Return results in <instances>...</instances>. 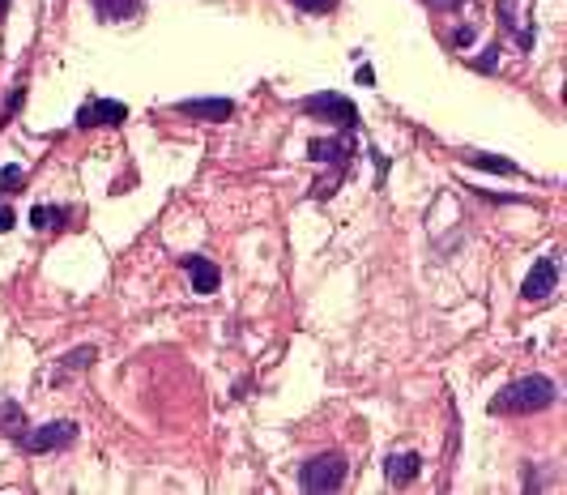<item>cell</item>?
I'll return each mask as SVG.
<instances>
[{
	"instance_id": "1",
	"label": "cell",
	"mask_w": 567,
	"mask_h": 495,
	"mask_svg": "<svg viewBox=\"0 0 567 495\" xmlns=\"http://www.w3.org/2000/svg\"><path fill=\"white\" fill-rule=\"evenodd\" d=\"M554 401H559L554 380L520 376V380H512V384H503L500 393L490 397V414H537V410H551Z\"/></svg>"
},
{
	"instance_id": "2",
	"label": "cell",
	"mask_w": 567,
	"mask_h": 495,
	"mask_svg": "<svg viewBox=\"0 0 567 495\" xmlns=\"http://www.w3.org/2000/svg\"><path fill=\"white\" fill-rule=\"evenodd\" d=\"M346 482V457L341 453H316L303 470H299V487L303 491H338Z\"/></svg>"
},
{
	"instance_id": "3",
	"label": "cell",
	"mask_w": 567,
	"mask_h": 495,
	"mask_svg": "<svg viewBox=\"0 0 567 495\" xmlns=\"http://www.w3.org/2000/svg\"><path fill=\"white\" fill-rule=\"evenodd\" d=\"M299 112H303V116L333 120V124H341L346 132L358 129V107L346 99V94H333V90H324V94H311V99H299Z\"/></svg>"
},
{
	"instance_id": "4",
	"label": "cell",
	"mask_w": 567,
	"mask_h": 495,
	"mask_svg": "<svg viewBox=\"0 0 567 495\" xmlns=\"http://www.w3.org/2000/svg\"><path fill=\"white\" fill-rule=\"evenodd\" d=\"M17 440H22L26 453H56V448H68L73 440H77V423H68V418H60V423H43V428L26 431V436H17Z\"/></svg>"
},
{
	"instance_id": "5",
	"label": "cell",
	"mask_w": 567,
	"mask_h": 495,
	"mask_svg": "<svg viewBox=\"0 0 567 495\" xmlns=\"http://www.w3.org/2000/svg\"><path fill=\"white\" fill-rule=\"evenodd\" d=\"M554 286H559V256H542V261H534L529 278L520 286V295L529 299V303H542V299L554 295Z\"/></svg>"
},
{
	"instance_id": "6",
	"label": "cell",
	"mask_w": 567,
	"mask_h": 495,
	"mask_svg": "<svg viewBox=\"0 0 567 495\" xmlns=\"http://www.w3.org/2000/svg\"><path fill=\"white\" fill-rule=\"evenodd\" d=\"M129 120V107L120 99H94L77 112V129H115Z\"/></svg>"
},
{
	"instance_id": "7",
	"label": "cell",
	"mask_w": 567,
	"mask_h": 495,
	"mask_svg": "<svg viewBox=\"0 0 567 495\" xmlns=\"http://www.w3.org/2000/svg\"><path fill=\"white\" fill-rule=\"evenodd\" d=\"M176 112L179 116L205 120V124H227V120L235 116V103L230 99H179Z\"/></svg>"
},
{
	"instance_id": "8",
	"label": "cell",
	"mask_w": 567,
	"mask_h": 495,
	"mask_svg": "<svg viewBox=\"0 0 567 495\" xmlns=\"http://www.w3.org/2000/svg\"><path fill=\"white\" fill-rule=\"evenodd\" d=\"M308 154L316 163H341L355 154V132H346V137H311L308 141Z\"/></svg>"
},
{
	"instance_id": "9",
	"label": "cell",
	"mask_w": 567,
	"mask_h": 495,
	"mask_svg": "<svg viewBox=\"0 0 567 495\" xmlns=\"http://www.w3.org/2000/svg\"><path fill=\"white\" fill-rule=\"evenodd\" d=\"M184 269L193 278V291L196 295H213L222 286V269L210 261V256H184Z\"/></svg>"
},
{
	"instance_id": "10",
	"label": "cell",
	"mask_w": 567,
	"mask_h": 495,
	"mask_svg": "<svg viewBox=\"0 0 567 495\" xmlns=\"http://www.w3.org/2000/svg\"><path fill=\"white\" fill-rule=\"evenodd\" d=\"M422 474V457L418 453H389L384 457V479L392 487H405V482H414Z\"/></svg>"
},
{
	"instance_id": "11",
	"label": "cell",
	"mask_w": 567,
	"mask_h": 495,
	"mask_svg": "<svg viewBox=\"0 0 567 495\" xmlns=\"http://www.w3.org/2000/svg\"><path fill=\"white\" fill-rule=\"evenodd\" d=\"M94 359H98V350H94V346H77V350H68L65 359L56 364V372H51V384H68V380H73V376H81V372H86V367L94 364Z\"/></svg>"
},
{
	"instance_id": "12",
	"label": "cell",
	"mask_w": 567,
	"mask_h": 495,
	"mask_svg": "<svg viewBox=\"0 0 567 495\" xmlns=\"http://www.w3.org/2000/svg\"><path fill=\"white\" fill-rule=\"evenodd\" d=\"M94 14H98V22L115 26V22H124V17L141 14V0H94Z\"/></svg>"
},
{
	"instance_id": "13",
	"label": "cell",
	"mask_w": 567,
	"mask_h": 495,
	"mask_svg": "<svg viewBox=\"0 0 567 495\" xmlns=\"http://www.w3.org/2000/svg\"><path fill=\"white\" fill-rule=\"evenodd\" d=\"M470 166H482V171H500V176H520V166L512 158H503V154H482V149H465L461 154Z\"/></svg>"
},
{
	"instance_id": "14",
	"label": "cell",
	"mask_w": 567,
	"mask_h": 495,
	"mask_svg": "<svg viewBox=\"0 0 567 495\" xmlns=\"http://www.w3.org/2000/svg\"><path fill=\"white\" fill-rule=\"evenodd\" d=\"M0 431L4 436H22L26 431V410L17 401H0Z\"/></svg>"
},
{
	"instance_id": "15",
	"label": "cell",
	"mask_w": 567,
	"mask_h": 495,
	"mask_svg": "<svg viewBox=\"0 0 567 495\" xmlns=\"http://www.w3.org/2000/svg\"><path fill=\"white\" fill-rule=\"evenodd\" d=\"M65 210H56V205H34L31 210V227H39V231H51V227H60L65 222Z\"/></svg>"
},
{
	"instance_id": "16",
	"label": "cell",
	"mask_w": 567,
	"mask_h": 495,
	"mask_svg": "<svg viewBox=\"0 0 567 495\" xmlns=\"http://www.w3.org/2000/svg\"><path fill=\"white\" fill-rule=\"evenodd\" d=\"M26 184V171L17 163H9V166H0V193H17Z\"/></svg>"
},
{
	"instance_id": "17",
	"label": "cell",
	"mask_w": 567,
	"mask_h": 495,
	"mask_svg": "<svg viewBox=\"0 0 567 495\" xmlns=\"http://www.w3.org/2000/svg\"><path fill=\"white\" fill-rule=\"evenodd\" d=\"M294 4H299L303 14H328V9H333L338 0H294Z\"/></svg>"
},
{
	"instance_id": "18",
	"label": "cell",
	"mask_w": 567,
	"mask_h": 495,
	"mask_svg": "<svg viewBox=\"0 0 567 495\" xmlns=\"http://www.w3.org/2000/svg\"><path fill=\"white\" fill-rule=\"evenodd\" d=\"M355 82H358V86H375V68H372V65H358V68H355Z\"/></svg>"
},
{
	"instance_id": "19",
	"label": "cell",
	"mask_w": 567,
	"mask_h": 495,
	"mask_svg": "<svg viewBox=\"0 0 567 495\" xmlns=\"http://www.w3.org/2000/svg\"><path fill=\"white\" fill-rule=\"evenodd\" d=\"M495 60H500V48H486L482 60H478V68H482V73H490V68H495Z\"/></svg>"
},
{
	"instance_id": "20",
	"label": "cell",
	"mask_w": 567,
	"mask_h": 495,
	"mask_svg": "<svg viewBox=\"0 0 567 495\" xmlns=\"http://www.w3.org/2000/svg\"><path fill=\"white\" fill-rule=\"evenodd\" d=\"M14 227H17V214L9 205H0V231H14Z\"/></svg>"
},
{
	"instance_id": "21",
	"label": "cell",
	"mask_w": 567,
	"mask_h": 495,
	"mask_svg": "<svg viewBox=\"0 0 567 495\" xmlns=\"http://www.w3.org/2000/svg\"><path fill=\"white\" fill-rule=\"evenodd\" d=\"M453 43H456V48H470V43H473V31H470V26H461V31L453 34Z\"/></svg>"
},
{
	"instance_id": "22",
	"label": "cell",
	"mask_w": 567,
	"mask_h": 495,
	"mask_svg": "<svg viewBox=\"0 0 567 495\" xmlns=\"http://www.w3.org/2000/svg\"><path fill=\"white\" fill-rule=\"evenodd\" d=\"M431 4H436V9H461L465 0H431Z\"/></svg>"
},
{
	"instance_id": "23",
	"label": "cell",
	"mask_w": 567,
	"mask_h": 495,
	"mask_svg": "<svg viewBox=\"0 0 567 495\" xmlns=\"http://www.w3.org/2000/svg\"><path fill=\"white\" fill-rule=\"evenodd\" d=\"M4 14H9V0H0V17H4Z\"/></svg>"
}]
</instances>
